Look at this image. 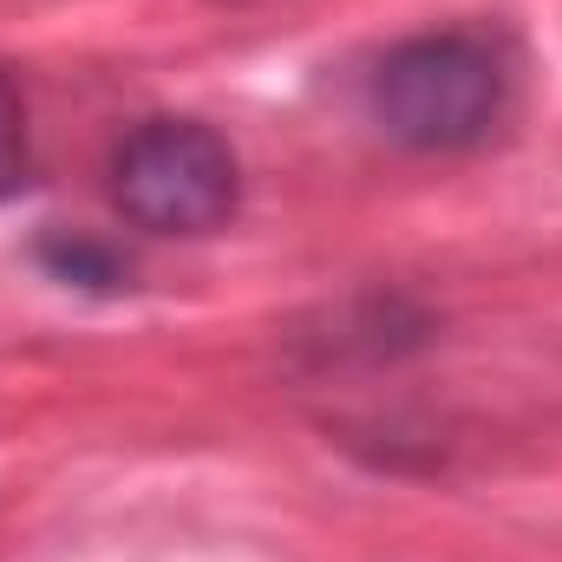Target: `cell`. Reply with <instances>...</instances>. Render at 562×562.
<instances>
[{
	"label": "cell",
	"mask_w": 562,
	"mask_h": 562,
	"mask_svg": "<svg viewBox=\"0 0 562 562\" xmlns=\"http://www.w3.org/2000/svg\"><path fill=\"white\" fill-rule=\"evenodd\" d=\"M236 150L203 119H144L112 150V203L144 236H210L236 216Z\"/></svg>",
	"instance_id": "cell-2"
},
{
	"label": "cell",
	"mask_w": 562,
	"mask_h": 562,
	"mask_svg": "<svg viewBox=\"0 0 562 562\" xmlns=\"http://www.w3.org/2000/svg\"><path fill=\"white\" fill-rule=\"evenodd\" d=\"M438 334L431 307H419L400 288H367L340 307L321 314V334H301V353L314 367H393L406 353H419Z\"/></svg>",
	"instance_id": "cell-3"
},
{
	"label": "cell",
	"mask_w": 562,
	"mask_h": 562,
	"mask_svg": "<svg viewBox=\"0 0 562 562\" xmlns=\"http://www.w3.org/2000/svg\"><path fill=\"white\" fill-rule=\"evenodd\" d=\"M367 112L400 150H477L510 112V53L484 26H431L400 40L367 86Z\"/></svg>",
	"instance_id": "cell-1"
},
{
	"label": "cell",
	"mask_w": 562,
	"mask_h": 562,
	"mask_svg": "<svg viewBox=\"0 0 562 562\" xmlns=\"http://www.w3.org/2000/svg\"><path fill=\"white\" fill-rule=\"evenodd\" d=\"M40 269L66 288H92V294H112V288H132V256L92 229H53L40 236Z\"/></svg>",
	"instance_id": "cell-4"
},
{
	"label": "cell",
	"mask_w": 562,
	"mask_h": 562,
	"mask_svg": "<svg viewBox=\"0 0 562 562\" xmlns=\"http://www.w3.org/2000/svg\"><path fill=\"white\" fill-rule=\"evenodd\" d=\"M33 183V132H26V99L20 79L0 66V203H13Z\"/></svg>",
	"instance_id": "cell-5"
}]
</instances>
